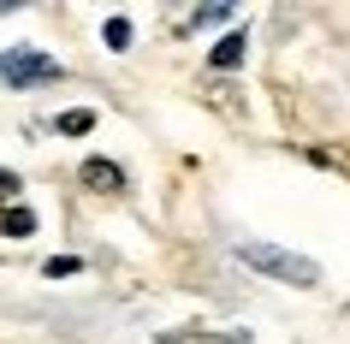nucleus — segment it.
Segmentation results:
<instances>
[{
    "label": "nucleus",
    "mask_w": 350,
    "mask_h": 344,
    "mask_svg": "<svg viewBox=\"0 0 350 344\" xmlns=\"http://www.w3.org/2000/svg\"><path fill=\"white\" fill-rule=\"evenodd\" d=\"M90 125H95V113H66V119H59V131H66V137H83Z\"/></svg>",
    "instance_id": "obj_6"
},
{
    "label": "nucleus",
    "mask_w": 350,
    "mask_h": 344,
    "mask_svg": "<svg viewBox=\"0 0 350 344\" xmlns=\"http://www.w3.org/2000/svg\"><path fill=\"white\" fill-rule=\"evenodd\" d=\"M0 77H6L12 90H24V83H48V77H59V66L48 54H36V48H12V54H0Z\"/></svg>",
    "instance_id": "obj_2"
},
{
    "label": "nucleus",
    "mask_w": 350,
    "mask_h": 344,
    "mask_svg": "<svg viewBox=\"0 0 350 344\" xmlns=\"http://www.w3.org/2000/svg\"><path fill=\"white\" fill-rule=\"evenodd\" d=\"M243 54H250V36H243V30H232V36L214 48V66H220V72H232V66H243Z\"/></svg>",
    "instance_id": "obj_4"
},
{
    "label": "nucleus",
    "mask_w": 350,
    "mask_h": 344,
    "mask_svg": "<svg viewBox=\"0 0 350 344\" xmlns=\"http://www.w3.org/2000/svg\"><path fill=\"white\" fill-rule=\"evenodd\" d=\"M6 232H36V214H30V208H12V214H6Z\"/></svg>",
    "instance_id": "obj_5"
},
{
    "label": "nucleus",
    "mask_w": 350,
    "mask_h": 344,
    "mask_svg": "<svg viewBox=\"0 0 350 344\" xmlns=\"http://www.w3.org/2000/svg\"><path fill=\"white\" fill-rule=\"evenodd\" d=\"M238 255L250 261V267H261V273H273V279H285V285H314V279H321V267H314L309 255L273 250V243H238Z\"/></svg>",
    "instance_id": "obj_1"
},
{
    "label": "nucleus",
    "mask_w": 350,
    "mask_h": 344,
    "mask_svg": "<svg viewBox=\"0 0 350 344\" xmlns=\"http://www.w3.org/2000/svg\"><path fill=\"white\" fill-rule=\"evenodd\" d=\"M107 42H113V48H125V42H131V24L113 18V24H107Z\"/></svg>",
    "instance_id": "obj_8"
},
{
    "label": "nucleus",
    "mask_w": 350,
    "mask_h": 344,
    "mask_svg": "<svg viewBox=\"0 0 350 344\" xmlns=\"http://www.w3.org/2000/svg\"><path fill=\"white\" fill-rule=\"evenodd\" d=\"M83 184H90V190H107V196H119V190H125V172H119L113 161H83Z\"/></svg>",
    "instance_id": "obj_3"
},
{
    "label": "nucleus",
    "mask_w": 350,
    "mask_h": 344,
    "mask_svg": "<svg viewBox=\"0 0 350 344\" xmlns=\"http://www.w3.org/2000/svg\"><path fill=\"white\" fill-rule=\"evenodd\" d=\"M42 273H48V279H66V273H77V261H72V255H54Z\"/></svg>",
    "instance_id": "obj_7"
}]
</instances>
